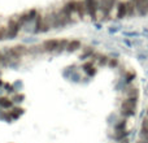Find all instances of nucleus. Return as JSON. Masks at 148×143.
<instances>
[{"mask_svg": "<svg viewBox=\"0 0 148 143\" xmlns=\"http://www.w3.org/2000/svg\"><path fill=\"white\" fill-rule=\"evenodd\" d=\"M135 14H136L135 4H134L133 1H130V0H127V1H126V17L131 18V17H134Z\"/></svg>", "mask_w": 148, "mask_h": 143, "instance_id": "obj_14", "label": "nucleus"}, {"mask_svg": "<svg viewBox=\"0 0 148 143\" xmlns=\"http://www.w3.org/2000/svg\"><path fill=\"white\" fill-rule=\"evenodd\" d=\"M82 69H83V72H84V73H86L88 77H94L95 74H96V72H97V68L95 67L92 61L84 63L83 67H82Z\"/></svg>", "mask_w": 148, "mask_h": 143, "instance_id": "obj_10", "label": "nucleus"}, {"mask_svg": "<svg viewBox=\"0 0 148 143\" xmlns=\"http://www.w3.org/2000/svg\"><path fill=\"white\" fill-rule=\"evenodd\" d=\"M8 39V31H7V26H0V42Z\"/></svg>", "mask_w": 148, "mask_h": 143, "instance_id": "obj_18", "label": "nucleus"}, {"mask_svg": "<svg viewBox=\"0 0 148 143\" xmlns=\"http://www.w3.org/2000/svg\"><path fill=\"white\" fill-rule=\"evenodd\" d=\"M49 30V26L47 25L46 20H44L43 14H38L34 22V34H40V33H47Z\"/></svg>", "mask_w": 148, "mask_h": 143, "instance_id": "obj_6", "label": "nucleus"}, {"mask_svg": "<svg viewBox=\"0 0 148 143\" xmlns=\"http://www.w3.org/2000/svg\"><path fill=\"white\" fill-rule=\"evenodd\" d=\"M135 78V72H133V70H129V72H126V74H125V81H126V83H130L133 79Z\"/></svg>", "mask_w": 148, "mask_h": 143, "instance_id": "obj_19", "label": "nucleus"}, {"mask_svg": "<svg viewBox=\"0 0 148 143\" xmlns=\"http://www.w3.org/2000/svg\"><path fill=\"white\" fill-rule=\"evenodd\" d=\"M136 108H138V102L136 100H131V99H123L122 103H121V107H120V111H121V115L123 117H131L136 113Z\"/></svg>", "mask_w": 148, "mask_h": 143, "instance_id": "obj_1", "label": "nucleus"}, {"mask_svg": "<svg viewBox=\"0 0 148 143\" xmlns=\"http://www.w3.org/2000/svg\"><path fill=\"white\" fill-rule=\"evenodd\" d=\"M140 134H142V137H147V135H148V115L144 116L143 120H142Z\"/></svg>", "mask_w": 148, "mask_h": 143, "instance_id": "obj_16", "label": "nucleus"}, {"mask_svg": "<svg viewBox=\"0 0 148 143\" xmlns=\"http://www.w3.org/2000/svg\"><path fill=\"white\" fill-rule=\"evenodd\" d=\"M81 48H82V43H81V41H78V39H73V41L68 42V46H66L68 52H75Z\"/></svg>", "mask_w": 148, "mask_h": 143, "instance_id": "obj_12", "label": "nucleus"}, {"mask_svg": "<svg viewBox=\"0 0 148 143\" xmlns=\"http://www.w3.org/2000/svg\"><path fill=\"white\" fill-rule=\"evenodd\" d=\"M83 1H84V5H86L87 14L92 20H96L97 13H99V0H83Z\"/></svg>", "mask_w": 148, "mask_h": 143, "instance_id": "obj_5", "label": "nucleus"}, {"mask_svg": "<svg viewBox=\"0 0 148 143\" xmlns=\"http://www.w3.org/2000/svg\"><path fill=\"white\" fill-rule=\"evenodd\" d=\"M139 89L136 86H133V85H129V86L125 87V96L126 99H131V100H136L138 102L139 99Z\"/></svg>", "mask_w": 148, "mask_h": 143, "instance_id": "obj_8", "label": "nucleus"}, {"mask_svg": "<svg viewBox=\"0 0 148 143\" xmlns=\"http://www.w3.org/2000/svg\"><path fill=\"white\" fill-rule=\"evenodd\" d=\"M130 1H133V3H135V0H130Z\"/></svg>", "mask_w": 148, "mask_h": 143, "instance_id": "obj_23", "label": "nucleus"}, {"mask_svg": "<svg viewBox=\"0 0 148 143\" xmlns=\"http://www.w3.org/2000/svg\"><path fill=\"white\" fill-rule=\"evenodd\" d=\"M114 135L117 141H122L127 135V121L126 118L117 121V124L114 125Z\"/></svg>", "mask_w": 148, "mask_h": 143, "instance_id": "obj_4", "label": "nucleus"}, {"mask_svg": "<svg viewBox=\"0 0 148 143\" xmlns=\"http://www.w3.org/2000/svg\"><path fill=\"white\" fill-rule=\"evenodd\" d=\"M116 5H117V0H99V12L107 20L109 18L110 12L113 10V8H116Z\"/></svg>", "mask_w": 148, "mask_h": 143, "instance_id": "obj_2", "label": "nucleus"}, {"mask_svg": "<svg viewBox=\"0 0 148 143\" xmlns=\"http://www.w3.org/2000/svg\"><path fill=\"white\" fill-rule=\"evenodd\" d=\"M147 115H148V112H147Z\"/></svg>", "mask_w": 148, "mask_h": 143, "instance_id": "obj_24", "label": "nucleus"}, {"mask_svg": "<svg viewBox=\"0 0 148 143\" xmlns=\"http://www.w3.org/2000/svg\"><path fill=\"white\" fill-rule=\"evenodd\" d=\"M59 44H60V39L51 38V39H46L40 46H42L43 52H57Z\"/></svg>", "mask_w": 148, "mask_h": 143, "instance_id": "obj_7", "label": "nucleus"}, {"mask_svg": "<svg viewBox=\"0 0 148 143\" xmlns=\"http://www.w3.org/2000/svg\"><path fill=\"white\" fill-rule=\"evenodd\" d=\"M23 99H25V96H23L22 94H17V92H16L14 96L12 98L13 103H22V102H23Z\"/></svg>", "mask_w": 148, "mask_h": 143, "instance_id": "obj_20", "label": "nucleus"}, {"mask_svg": "<svg viewBox=\"0 0 148 143\" xmlns=\"http://www.w3.org/2000/svg\"><path fill=\"white\" fill-rule=\"evenodd\" d=\"M108 65H109L110 68L118 67V60L117 59H109V61H108Z\"/></svg>", "mask_w": 148, "mask_h": 143, "instance_id": "obj_21", "label": "nucleus"}, {"mask_svg": "<svg viewBox=\"0 0 148 143\" xmlns=\"http://www.w3.org/2000/svg\"><path fill=\"white\" fill-rule=\"evenodd\" d=\"M22 113H23V108L13 107V108H10V109L8 111V117H9V120H16V118H18Z\"/></svg>", "mask_w": 148, "mask_h": 143, "instance_id": "obj_13", "label": "nucleus"}, {"mask_svg": "<svg viewBox=\"0 0 148 143\" xmlns=\"http://www.w3.org/2000/svg\"><path fill=\"white\" fill-rule=\"evenodd\" d=\"M21 23L20 20H18V16L17 17H13L8 21V25H7V31H8V39H14L16 36L18 35L21 30Z\"/></svg>", "mask_w": 148, "mask_h": 143, "instance_id": "obj_3", "label": "nucleus"}, {"mask_svg": "<svg viewBox=\"0 0 148 143\" xmlns=\"http://www.w3.org/2000/svg\"><path fill=\"white\" fill-rule=\"evenodd\" d=\"M95 54V50L92 48V47H86V48H83V54L79 56V59L81 60H84L87 57V59H90V57H92Z\"/></svg>", "mask_w": 148, "mask_h": 143, "instance_id": "obj_17", "label": "nucleus"}, {"mask_svg": "<svg viewBox=\"0 0 148 143\" xmlns=\"http://www.w3.org/2000/svg\"><path fill=\"white\" fill-rule=\"evenodd\" d=\"M75 14L78 16L79 18H84V16L87 14L86 5H84V1H83V0H77V10H75Z\"/></svg>", "mask_w": 148, "mask_h": 143, "instance_id": "obj_11", "label": "nucleus"}, {"mask_svg": "<svg viewBox=\"0 0 148 143\" xmlns=\"http://www.w3.org/2000/svg\"><path fill=\"white\" fill-rule=\"evenodd\" d=\"M0 108H3V109H8V111H9L10 108H13V100H12V98L0 96Z\"/></svg>", "mask_w": 148, "mask_h": 143, "instance_id": "obj_15", "label": "nucleus"}, {"mask_svg": "<svg viewBox=\"0 0 148 143\" xmlns=\"http://www.w3.org/2000/svg\"><path fill=\"white\" fill-rule=\"evenodd\" d=\"M116 17L122 20L126 17V1H117L116 5Z\"/></svg>", "mask_w": 148, "mask_h": 143, "instance_id": "obj_9", "label": "nucleus"}, {"mask_svg": "<svg viewBox=\"0 0 148 143\" xmlns=\"http://www.w3.org/2000/svg\"><path fill=\"white\" fill-rule=\"evenodd\" d=\"M135 143H148V141H147L146 138H140V139H138Z\"/></svg>", "mask_w": 148, "mask_h": 143, "instance_id": "obj_22", "label": "nucleus"}]
</instances>
